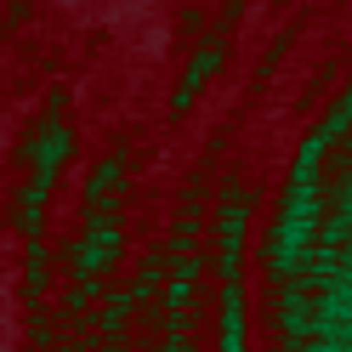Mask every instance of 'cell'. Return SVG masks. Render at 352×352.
I'll return each mask as SVG.
<instances>
[{
	"label": "cell",
	"mask_w": 352,
	"mask_h": 352,
	"mask_svg": "<svg viewBox=\"0 0 352 352\" xmlns=\"http://www.w3.org/2000/svg\"><path fill=\"white\" fill-rule=\"evenodd\" d=\"M228 57V40H210V46L193 57V69H188V80L176 85V97H170V114H188V102H193V91L205 85V74H216V63Z\"/></svg>",
	"instance_id": "6da1fadb"
},
{
	"label": "cell",
	"mask_w": 352,
	"mask_h": 352,
	"mask_svg": "<svg viewBox=\"0 0 352 352\" xmlns=\"http://www.w3.org/2000/svg\"><path fill=\"white\" fill-rule=\"evenodd\" d=\"M318 131H324V137H336V142H341V137H352V91H341L336 102H329V114H324V125H318Z\"/></svg>",
	"instance_id": "7a4b0ae2"
},
{
	"label": "cell",
	"mask_w": 352,
	"mask_h": 352,
	"mask_svg": "<svg viewBox=\"0 0 352 352\" xmlns=\"http://www.w3.org/2000/svg\"><path fill=\"white\" fill-rule=\"evenodd\" d=\"M228 6H239V0H228Z\"/></svg>",
	"instance_id": "3957f363"
}]
</instances>
